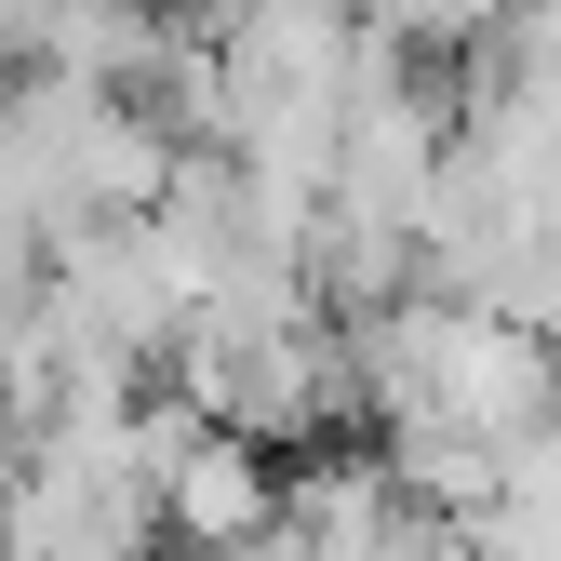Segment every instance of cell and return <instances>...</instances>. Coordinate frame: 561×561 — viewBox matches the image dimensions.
Here are the masks:
<instances>
[{
  "instance_id": "1",
  "label": "cell",
  "mask_w": 561,
  "mask_h": 561,
  "mask_svg": "<svg viewBox=\"0 0 561 561\" xmlns=\"http://www.w3.org/2000/svg\"><path fill=\"white\" fill-rule=\"evenodd\" d=\"M362 14H375L388 41H495L508 0H362Z\"/></svg>"
}]
</instances>
